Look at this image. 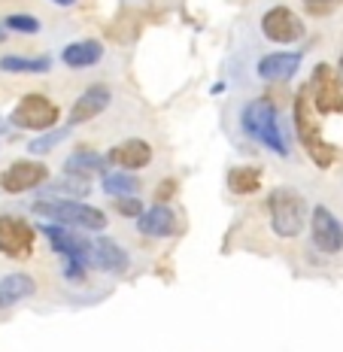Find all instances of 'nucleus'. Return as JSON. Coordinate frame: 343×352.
Returning a JSON list of instances; mask_svg holds the SVG:
<instances>
[{"label":"nucleus","mask_w":343,"mask_h":352,"mask_svg":"<svg viewBox=\"0 0 343 352\" xmlns=\"http://www.w3.org/2000/svg\"><path fill=\"white\" fill-rule=\"evenodd\" d=\"M316 113L319 109L313 107L310 91L307 88H301V91L295 94V134H298V140H301L304 152L310 155L313 164L316 167H331L334 158H338V149H334V146L322 137V124H319Z\"/></svg>","instance_id":"f257e3e1"},{"label":"nucleus","mask_w":343,"mask_h":352,"mask_svg":"<svg viewBox=\"0 0 343 352\" xmlns=\"http://www.w3.org/2000/svg\"><path fill=\"white\" fill-rule=\"evenodd\" d=\"M36 216H46L55 225H67L79 231H104L107 228V212L98 207H89L82 201H64V197H40L34 201Z\"/></svg>","instance_id":"f03ea898"},{"label":"nucleus","mask_w":343,"mask_h":352,"mask_svg":"<svg viewBox=\"0 0 343 352\" xmlns=\"http://www.w3.org/2000/svg\"><path fill=\"white\" fill-rule=\"evenodd\" d=\"M240 124H243V131L255 143L267 146V149L276 152L280 158L289 155V146L283 140L280 119H276V109H274L271 100H265V98L250 100V104L243 107V113H240Z\"/></svg>","instance_id":"7ed1b4c3"},{"label":"nucleus","mask_w":343,"mask_h":352,"mask_svg":"<svg viewBox=\"0 0 343 352\" xmlns=\"http://www.w3.org/2000/svg\"><path fill=\"white\" fill-rule=\"evenodd\" d=\"M267 210H271V228L276 237H298L307 225V201L291 186L274 188L267 195Z\"/></svg>","instance_id":"20e7f679"},{"label":"nucleus","mask_w":343,"mask_h":352,"mask_svg":"<svg viewBox=\"0 0 343 352\" xmlns=\"http://www.w3.org/2000/svg\"><path fill=\"white\" fill-rule=\"evenodd\" d=\"M58 116H61V109L46 94H25L12 109L10 122L21 131H52Z\"/></svg>","instance_id":"39448f33"},{"label":"nucleus","mask_w":343,"mask_h":352,"mask_svg":"<svg viewBox=\"0 0 343 352\" xmlns=\"http://www.w3.org/2000/svg\"><path fill=\"white\" fill-rule=\"evenodd\" d=\"M307 91L319 113H343V82L331 64H316L313 67Z\"/></svg>","instance_id":"423d86ee"},{"label":"nucleus","mask_w":343,"mask_h":352,"mask_svg":"<svg viewBox=\"0 0 343 352\" xmlns=\"http://www.w3.org/2000/svg\"><path fill=\"white\" fill-rule=\"evenodd\" d=\"M310 237L319 252L338 255L343 249V222L328 207L319 204V207L310 212Z\"/></svg>","instance_id":"0eeeda50"},{"label":"nucleus","mask_w":343,"mask_h":352,"mask_svg":"<svg viewBox=\"0 0 343 352\" xmlns=\"http://www.w3.org/2000/svg\"><path fill=\"white\" fill-rule=\"evenodd\" d=\"M34 228L19 216H0V252L6 258H27L34 252Z\"/></svg>","instance_id":"6e6552de"},{"label":"nucleus","mask_w":343,"mask_h":352,"mask_svg":"<svg viewBox=\"0 0 343 352\" xmlns=\"http://www.w3.org/2000/svg\"><path fill=\"white\" fill-rule=\"evenodd\" d=\"M46 179H49V167L43 161H12L0 176V188L6 195H21L31 192V188H40Z\"/></svg>","instance_id":"1a4fd4ad"},{"label":"nucleus","mask_w":343,"mask_h":352,"mask_svg":"<svg viewBox=\"0 0 343 352\" xmlns=\"http://www.w3.org/2000/svg\"><path fill=\"white\" fill-rule=\"evenodd\" d=\"M261 34L274 43H298L304 36V21L289 6H274L261 16Z\"/></svg>","instance_id":"9d476101"},{"label":"nucleus","mask_w":343,"mask_h":352,"mask_svg":"<svg viewBox=\"0 0 343 352\" xmlns=\"http://www.w3.org/2000/svg\"><path fill=\"white\" fill-rule=\"evenodd\" d=\"M43 231H46V237H49V243H52L55 252L64 255L67 261H82V264L91 261L94 243H89L82 234H76L73 228H67V225H46Z\"/></svg>","instance_id":"9b49d317"},{"label":"nucleus","mask_w":343,"mask_h":352,"mask_svg":"<svg viewBox=\"0 0 343 352\" xmlns=\"http://www.w3.org/2000/svg\"><path fill=\"white\" fill-rule=\"evenodd\" d=\"M109 100H113V94H109L107 85H91V88H85V91L76 98L73 109H70V128H73V124L91 122L94 116H100V113H104V109L109 107Z\"/></svg>","instance_id":"f8f14e48"},{"label":"nucleus","mask_w":343,"mask_h":352,"mask_svg":"<svg viewBox=\"0 0 343 352\" xmlns=\"http://www.w3.org/2000/svg\"><path fill=\"white\" fill-rule=\"evenodd\" d=\"M107 161L119 170H140L152 161V146L146 140H125L107 152Z\"/></svg>","instance_id":"ddd939ff"},{"label":"nucleus","mask_w":343,"mask_h":352,"mask_svg":"<svg viewBox=\"0 0 343 352\" xmlns=\"http://www.w3.org/2000/svg\"><path fill=\"white\" fill-rule=\"evenodd\" d=\"M301 67V55L298 52H271L258 61V76L265 82H283V79H291Z\"/></svg>","instance_id":"4468645a"},{"label":"nucleus","mask_w":343,"mask_h":352,"mask_svg":"<svg viewBox=\"0 0 343 352\" xmlns=\"http://www.w3.org/2000/svg\"><path fill=\"white\" fill-rule=\"evenodd\" d=\"M91 261L98 264L100 270H107V274H113V276H122L128 270V252H125V246H119L115 240H109V237H100L98 243H94L91 249Z\"/></svg>","instance_id":"2eb2a0df"},{"label":"nucleus","mask_w":343,"mask_h":352,"mask_svg":"<svg viewBox=\"0 0 343 352\" xmlns=\"http://www.w3.org/2000/svg\"><path fill=\"white\" fill-rule=\"evenodd\" d=\"M137 231L146 234V237H170L177 231V216H173L170 207L155 204V207L143 210V216L137 219Z\"/></svg>","instance_id":"dca6fc26"},{"label":"nucleus","mask_w":343,"mask_h":352,"mask_svg":"<svg viewBox=\"0 0 343 352\" xmlns=\"http://www.w3.org/2000/svg\"><path fill=\"white\" fill-rule=\"evenodd\" d=\"M36 283L31 274H6L0 280V310H10V307L21 304V300L34 298Z\"/></svg>","instance_id":"f3484780"},{"label":"nucleus","mask_w":343,"mask_h":352,"mask_svg":"<svg viewBox=\"0 0 343 352\" xmlns=\"http://www.w3.org/2000/svg\"><path fill=\"white\" fill-rule=\"evenodd\" d=\"M64 173H73V176H107V158L98 155V152L91 149H76L73 155H67L64 161Z\"/></svg>","instance_id":"a211bd4d"},{"label":"nucleus","mask_w":343,"mask_h":352,"mask_svg":"<svg viewBox=\"0 0 343 352\" xmlns=\"http://www.w3.org/2000/svg\"><path fill=\"white\" fill-rule=\"evenodd\" d=\"M104 58V46L98 40H76L61 52V61L67 67H94Z\"/></svg>","instance_id":"6ab92c4d"},{"label":"nucleus","mask_w":343,"mask_h":352,"mask_svg":"<svg viewBox=\"0 0 343 352\" xmlns=\"http://www.w3.org/2000/svg\"><path fill=\"white\" fill-rule=\"evenodd\" d=\"M91 192L89 179L85 176H73V173H64L49 186V197H64V201H79Z\"/></svg>","instance_id":"aec40b11"},{"label":"nucleus","mask_w":343,"mask_h":352,"mask_svg":"<svg viewBox=\"0 0 343 352\" xmlns=\"http://www.w3.org/2000/svg\"><path fill=\"white\" fill-rule=\"evenodd\" d=\"M52 67L49 58H27V55H3L0 58V70L6 73H46Z\"/></svg>","instance_id":"412c9836"},{"label":"nucleus","mask_w":343,"mask_h":352,"mask_svg":"<svg viewBox=\"0 0 343 352\" xmlns=\"http://www.w3.org/2000/svg\"><path fill=\"white\" fill-rule=\"evenodd\" d=\"M104 192L113 195V197H134L137 192H140V179L131 176V173H122V170L107 173L104 176Z\"/></svg>","instance_id":"4be33fe9"},{"label":"nucleus","mask_w":343,"mask_h":352,"mask_svg":"<svg viewBox=\"0 0 343 352\" xmlns=\"http://www.w3.org/2000/svg\"><path fill=\"white\" fill-rule=\"evenodd\" d=\"M261 186V170L258 167H234L228 173V188L234 195H250Z\"/></svg>","instance_id":"5701e85b"},{"label":"nucleus","mask_w":343,"mask_h":352,"mask_svg":"<svg viewBox=\"0 0 343 352\" xmlns=\"http://www.w3.org/2000/svg\"><path fill=\"white\" fill-rule=\"evenodd\" d=\"M70 137V128H52V131H43V137H36L31 140L27 149L34 152V155H46V152H52L58 143H64Z\"/></svg>","instance_id":"b1692460"},{"label":"nucleus","mask_w":343,"mask_h":352,"mask_svg":"<svg viewBox=\"0 0 343 352\" xmlns=\"http://www.w3.org/2000/svg\"><path fill=\"white\" fill-rule=\"evenodd\" d=\"M6 28H10V31H19V34H40V19L16 12V16L6 19Z\"/></svg>","instance_id":"393cba45"},{"label":"nucleus","mask_w":343,"mask_h":352,"mask_svg":"<svg viewBox=\"0 0 343 352\" xmlns=\"http://www.w3.org/2000/svg\"><path fill=\"white\" fill-rule=\"evenodd\" d=\"M113 207H115V212H119V216H134V219L143 216V204L137 201V197H115Z\"/></svg>","instance_id":"a878e982"},{"label":"nucleus","mask_w":343,"mask_h":352,"mask_svg":"<svg viewBox=\"0 0 343 352\" xmlns=\"http://www.w3.org/2000/svg\"><path fill=\"white\" fill-rule=\"evenodd\" d=\"M64 276H67V280L82 283L85 280V264L82 261H67V264H64Z\"/></svg>","instance_id":"bb28decb"},{"label":"nucleus","mask_w":343,"mask_h":352,"mask_svg":"<svg viewBox=\"0 0 343 352\" xmlns=\"http://www.w3.org/2000/svg\"><path fill=\"white\" fill-rule=\"evenodd\" d=\"M170 195H173V182H170V179H164L162 186H158V192H155V201H158V204H164Z\"/></svg>","instance_id":"cd10ccee"},{"label":"nucleus","mask_w":343,"mask_h":352,"mask_svg":"<svg viewBox=\"0 0 343 352\" xmlns=\"http://www.w3.org/2000/svg\"><path fill=\"white\" fill-rule=\"evenodd\" d=\"M304 3H307L310 12H322V10H328V6L334 3V0H304Z\"/></svg>","instance_id":"c85d7f7f"},{"label":"nucleus","mask_w":343,"mask_h":352,"mask_svg":"<svg viewBox=\"0 0 343 352\" xmlns=\"http://www.w3.org/2000/svg\"><path fill=\"white\" fill-rule=\"evenodd\" d=\"M52 3H58V6H70L73 0H52Z\"/></svg>","instance_id":"c756f323"},{"label":"nucleus","mask_w":343,"mask_h":352,"mask_svg":"<svg viewBox=\"0 0 343 352\" xmlns=\"http://www.w3.org/2000/svg\"><path fill=\"white\" fill-rule=\"evenodd\" d=\"M3 131H6V119H3V116H0V134H3Z\"/></svg>","instance_id":"7c9ffc66"},{"label":"nucleus","mask_w":343,"mask_h":352,"mask_svg":"<svg viewBox=\"0 0 343 352\" xmlns=\"http://www.w3.org/2000/svg\"><path fill=\"white\" fill-rule=\"evenodd\" d=\"M3 36H6V31H3V28H0V40H3Z\"/></svg>","instance_id":"2f4dec72"},{"label":"nucleus","mask_w":343,"mask_h":352,"mask_svg":"<svg viewBox=\"0 0 343 352\" xmlns=\"http://www.w3.org/2000/svg\"><path fill=\"white\" fill-rule=\"evenodd\" d=\"M340 73H343V55H340Z\"/></svg>","instance_id":"473e14b6"}]
</instances>
